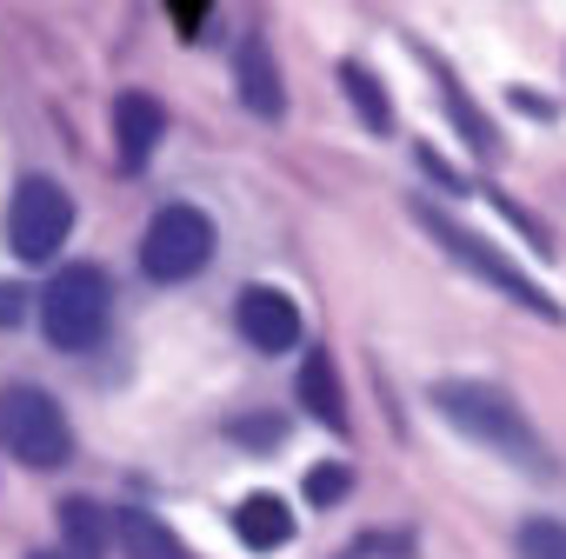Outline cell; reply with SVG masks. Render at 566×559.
<instances>
[{
  "label": "cell",
  "mask_w": 566,
  "mask_h": 559,
  "mask_svg": "<svg viewBox=\"0 0 566 559\" xmlns=\"http://www.w3.org/2000/svg\"><path fill=\"white\" fill-rule=\"evenodd\" d=\"M433 407H440L447 426H460L467 440H480V446L500 453L506 466H520V473H533V479H553V473H559L553 453H546V440L533 433V420L520 413L513 393H500V387H486V380H440V387H433Z\"/></svg>",
  "instance_id": "obj_1"
},
{
  "label": "cell",
  "mask_w": 566,
  "mask_h": 559,
  "mask_svg": "<svg viewBox=\"0 0 566 559\" xmlns=\"http://www.w3.org/2000/svg\"><path fill=\"white\" fill-rule=\"evenodd\" d=\"M114 327V280L94 260L61 266L41 287V334L54 354H94Z\"/></svg>",
  "instance_id": "obj_2"
},
{
  "label": "cell",
  "mask_w": 566,
  "mask_h": 559,
  "mask_svg": "<svg viewBox=\"0 0 566 559\" xmlns=\"http://www.w3.org/2000/svg\"><path fill=\"white\" fill-rule=\"evenodd\" d=\"M0 446H8L28 473H54V466L74 460V426H67V413H61V400L48 387L14 380L0 393Z\"/></svg>",
  "instance_id": "obj_3"
},
{
  "label": "cell",
  "mask_w": 566,
  "mask_h": 559,
  "mask_svg": "<svg viewBox=\"0 0 566 559\" xmlns=\"http://www.w3.org/2000/svg\"><path fill=\"white\" fill-rule=\"evenodd\" d=\"M413 220H420V226L440 240V253H447V260H460L467 273H480L493 294H506L513 307H526V314H539V320H559V300H546V287H539V280H526V273H520V266H513L500 246H486L473 226L447 220V213H440V207H427V200H413Z\"/></svg>",
  "instance_id": "obj_4"
},
{
  "label": "cell",
  "mask_w": 566,
  "mask_h": 559,
  "mask_svg": "<svg viewBox=\"0 0 566 559\" xmlns=\"http://www.w3.org/2000/svg\"><path fill=\"white\" fill-rule=\"evenodd\" d=\"M213 246H220V233H213V220L200 207H187V200L160 207L147 220V233H140V273L160 280V287H180V280L213 266Z\"/></svg>",
  "instance_id": "obj_5"
},
{
  "label": "cell",
  "mask_w": 566,
  "mask_h": 559,
  "mask_svg": "<svg viewBox=\"0 0 566 559\" xmlns=\"http://www.w3.org/2000/svg\"><path fill=\"white\" fill-rule=\"evenodd\" d=\"M67 233H74V200H67V187H61V180H41V173L21 180L14 200H8V246H14V260L48 266V260H61Z\"/></svg>",
  "instance_id": "obj_6"
},
{
  "label": "cell",
  "mask_w": 566,
  "mask_h": 559,
  "mask_svg": "<svg viewBox=\"0 0 566 559\" xmlns=\"http://www.w3.org/2000/svg\"><path fill=\"white\" fill-rule=\"evenodd\" d=\"M233 320H240V340L253 354H294L301 347V307H294V294H280V287H247Z\"/></svg>",
  "instance_id": "obj_7"
},
{
  "label": "cell",
  "mask_w": 566,
  "mask_h": 559,
  "mask_svg": "<svg viewBox=\"0 0 566 559\" xmlns=\"http://www.w3.org/2000/svg\"><path fill=\"white\" fill-rule=\"evenodd\" d=\"M160 134H167V107L154 101V94H120L114 101V154H120V167L127 173H140L147 160H154V147H160Z\"/></svg>",
  "instance_id": "obj_8"
},
{
  "label": "cell",
  "mask_w": 566,
  "mask_h": 559,
  "mask_svg": "<svg viewBox=\"0 0 566 559\" xmlns=\"http://www.w3.org/2000/svg\"><path fill=\"white\" fill-rule=\"evenodd\" d=\"M233 81H240V107H247V114H260V120H280V114H287V87H280L273 48H266L260 34H247V41H240Z\"/></svg>",
  "instance_id": "obj_9"
},
{
  "label": "cell",
  "mask_w": 566,
  "mask_h": 559,
  "mask_svg": "<svg viewBox=\"0 0 566 559\" xmlns=\"http://www.w3.org/2000/svg\"><path fill=\"white\" fill-rule=\"evenodd\" d=\"M294 393H301V407L327 426V433H347V393H340V373H334V360L314 347L307 360H301V380H294Z\"/></svg>",
  "instance_id": "obj_10"
},
{
  "label": "cell",
  "mask_w": 566,
  "mask_h": 559,
  "mask_svg": "<svg viewBox=\"0 0 566 559\" xmlns=\"http://www.w3.org/2000/svg\"><path fill=\"white\" fill-rule=\"evenodd\" d=\"M233 532H240V546H253V552H280V546L294 539V513H287V499L253 493V499L233 506Z\"/></svg>",
  "instance_id": "obj_11"
},
{
  "label": "cell",
  "mask_w": 566,
  "mask_h": 559,
  "mask_svg": "<svg viewBox=\"0 0 566 559\" xmlns=\"http://www.w3.org/2000/svg\"><path fill=\"white\" fill-rule=\"evenodd\" d=\"M114 539H120V552L127 559H193L187 552V539L160 519V513H114Z\"/></svg>",
  "instance_id": "obj_12"
},
{
  "label": "cell",
  "mask_w": 566,
  "mask_h": 559,
  "mask_svg": "<svg viewBox=\"0 0 566 559\" xmlns=\"http://www.w3.org/2000/svg\"><path fill=\"white\" fill-rule=\"evenodd\" d=\"M61 539H67V552H81V559H107V546H114L107 506H94V499H61Z\"/></svg>",
  "instance_id": "obj_13"
},
{
  "label": "cell",
  "mask_w": 566,
  "mask_h": 559,
  "mask_svg": "<svg viewBox=\"0 0 566 559\" xmlns=\"http://www.w3.org/2000/svg\"><path fill=\"white\" fill-rule=\"evenodd\" d=\"M433 74H440V107H447V114L460 120V134H467V147H473L480 160H493V154H500V134H493V120H486V114H480V107H473V101L460 94V81H453V74L440 67V61H433Z\"/></svg>",
  "instance_id": "obj_14"
},
{
  "label": "cell",
  "mask_w": 566,
  "mask_h": 559,
  "mask_svg": "<svg viewBox=\"0 0 566 559\" xmlns=\"http://www.w3.org/2000/svg\"><path fill=\"white\" fill-rule=\"evenodd\" d=\"M340 87H347V101H354V114L367 120V134H394V107H387V94H380V81L360 67V61H347L340 67Z\"/></svg>",
  "instance_id": "obj_15"
},
{
  "label": "cell",
  "mask_w": 566,
  "mask_h": 559,
  "mask_svg": "<svg viewBox=\"0 0 566 559\" xmlns=\"http://www.w3.org/2000/svg\"><path fill=\"white\" fill-rule=\"evenodd\" d=\"M520 559H566V526L559 519H526L520 526Z\"/></svg>",
  "instance_id": "obj_16"
},
{
  "label": "cell",
  "mask_w": 566,
  "mask_h": 559,
  "mask_svg": "<svg viewBox=\"0 0 566 559\" xmlns=\"http://www.w3.org/2000/svg\"><path fill=\"white\" fill-rule=\"evenodd\" d=\"M340 493H347V466H321V473L307 479V499H314V506H334Z\"/></svg>",
  "instance_id": "obj_17"
},
{
  "label": "cell",
  "mask_w": 566,
  "mask_h": 559,
  "mask_svg": "<svg viewBox=\"0 0 566 559\" xmlns=\"http://www.w3.org/2000/svg\"><path fill=\"white\" fill-rule=\"evenodd\" d=\"M21 320H28V287L0 280V327H21Z\"/></svg>",
  "instance_id": "obj_18"
},
{
  "label": "cell",
  "mask_w": 566,
  "mask_h": 559,
  "mask_svg": "<svg viewBox=\"0 0 566 559\" xmlns=\"http://www.w3.org/2000/svg\"><path fill=\"white\" fill-rule=\"evenodd\" d=\"M227 433L247 440V446H273V440H280V420H233Z\"/></svg>",
  "instance_id": "obj_19"
},
{
  "label": "cell",
  "mask_w": 566,
  "mask_h": 559,
  "mask_svg": "<svg viewBox=\"0 0 566 559\" xmlns=\"http://www.w3.org/2000/svg\"><path fill=\"white\" fill-rule=\"evenodd\" d=\"M34 559H81V552H67V546H54V552H34Z\"/></svg>",
  "instance_id": "obj_20"
}]
</instances>
